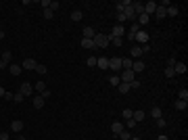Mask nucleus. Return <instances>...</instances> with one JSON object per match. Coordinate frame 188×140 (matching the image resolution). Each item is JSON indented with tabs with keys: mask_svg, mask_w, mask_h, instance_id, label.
I'll return each mask as SVG.
<instances>
[{
	"mask_svg": "<svg viewBox=\"0 0 188 140\" xmlns=\"http://www.w3.org/2000/svg\"><path fill=\"white\" fill-rule=\"evenodd\" d=\"M92 42H94V46H96V48H107V46H109V38H107L105 34H96L92 38Z\"/></svg>",
	"mask_w": 188,
	"mask_h": 140,
	"instance_id": "nucleus-1",
	"label": "nucleus"
},
{
	"mask_svg": "<svg viewBox=\"0 0 188 140\" xmlns=\"http://www.w3.org/2000/svg\"><path fill=\"white\" fill-rule=\"evenodd\" d=\"M109 69L119 75V71H121V59L119 57H111L109 59Z\"/></svg>",
	"mask_w": 188,
	"mask_h": 140,
	"instance_id": "nucleus-2",
	"label": "nucleus"
},
{
	"mask_svg": "<svg viewBox=\"0 0 188 140\" xmlns=\"http://www.w3.org/2000/svg\"><path fill=\"white\" fill-rule=\"evenodd\" d=\"M119 80H121L123 84H132L134 80H136V78H134V71H132V69L121 71V73H119Z\"/></svg>",
	"mask_w": 188,
	"mask_h": 140,
	"instance_id": "nucleus-3",
	"label": "nucleus"
},
{
	"mask_svg": "<svg viewBox=\"0 0 188 140\" xmlns=\"http://www.w3.org/2000/svg\"><path fill=\"white\" fill-rule=\"evenodd\" d=\"M11 59H13L11 50H4V52H2V59H0V69H6V67L11 65Z\"/></svg>",
	"mask_w": 188,
	"mask_h": 140,
	"instance_id": "nucleus-4",
	"label": "nucleus"
},
{
	"mask_svg": "<svg viewBox=\"0 0 188 140\" xmlns=\"http://www.w3.org/2000/svg\"><path fill=\"white\" fill-rule=\"evenodd\" d=\"M19 92L27 98V96H32V94H34V86H32L29 82H23V84H21V88H19Z\"/></svg>",
	"mask_w": 188,
	"mask_h": 140,
	"instance_id": "nucleus-5",
	"label": "nucleus"
},
{
	"mask_svg": "<svg viewBox=\"0 0 188 140\" xmlns=\"http://www.w3.org/2000/svg\"><path fill=\"white\" fill-rule=\"evenodd\" d=\"M134 42H140L142 46H144V44H149V34H146V32H138V34L134 36Z\"/></svg>",
	"mask_w": 188,
	"mask_h": 140,
	"instance_id": "nucleus-6",
	"label": "nucleus"
},
{
	"mask_svg": "<svg viewBox=\"0 0 188 140\" xmlns=\"http://www.w3.org/2000/svg\"><path fill=\"white\" fill-rule=\"evenodd\" d=\"M155 11H157V2L151 0V2H146V4H144V15H149V17H151V15H155Z\"/></svg>",
	"mask_w": 188,
	"mask_h": 140,
	"instance_id": "nucleus-7",
	"label": "nucleus"
},
{
	"mask_svg": "<svg viewBox=\"0 0 188 140\" xmlns=\"http://www.w3.org/2000/svg\"><path fill=\"white\" fill-rule=\"evenodd\" d=\"M132 71H134V73H140V71H144V61H140V59L132 61Z\"/></svg>",
	"mask_w": 188,
	"mask_h": 140,
	"instance_id": "nucleus-8",
	"label": "nucleus"
},
{
	"mask_svg": "<svg viewBox=\"0 0 188 140\" xmlns=\"http://www.w3.org/2000/svg\"><path fill=\"white\" fill-rule=\"evenodd\" d=\"M21 67H23V69H29V71H34L36 67H38V63H36L34 59H29V57H27V59L23 61V63H21Z\"/></svg>",
	"mask_w": 188,
	"mask_h": 140,
	"instance_id": "nucleus-9",
	"label": "nucleus"
},
{
	"mask_svg": "<svg viewBox=\"0 0 188 140\" xmlns=\"http://www.w3.org/2000/svg\"><path fill=\"white\" fill-rule=\"evenodd\" d=\"M123 34H126L123 25H115V27H113V32H111V36H113V38H123Z\"/></svg>",
	"mask_w": 188,
	"mask_h": 140,
	"instance_id": "nucleus-10",
	"label": "nucleus"
},
{
	"mask_svg": "<svg viewBox=\"0 0 188 140\" xmlns=\"http://www.w3.org/2000/svg\"><path fill=\"white\" fill-rule=\"evenodd\" d=\"M144 117H146V113H144L142 109H138V111H134V113H132V119H134L136 123H140V121L144 119Z\"/></svg>",
	"mask_w": 188,
	"mask_h": 140,
	"instance_id": "nucleus-11",
	"label": "nucleus"
},
{
	"mask_svg": "<svg viewBox=\"0 0 188 140\" xmlns=\"http://www.w3.org/2000/svg\"><path fill=\"white\" fill-rule=\"evenodd\" d=\"M21 130H23V121H19V119H15V121H13V123H11V132H15V134H19Z\"/></svg>",
	"mask_w": 188,
	"mask_h": 140,
	"instance_id": "nucleus-12",
	"label": "nucleus"
},
{
	"mask_svg": "<svg viewBox=\"0 0 188 140\" xmlns=\"http://www.w3.org/2000/svg\"><path fill=\"white\" fill-rule=\"evenodd\" d=\"M132 6H134V13H136V17L144 13V4H142V2H138V0H134V2H132Z\"/></svg>",
	"mask_w": 188,
	"mask_h": 140,
	"instance_id": "nucleus-13",
	"label": "nucleus"
},
{
	"mask_svg": "<svg viewBox=\"0 0 188 140\" xmlns=\"http://www.w3.org/2000/svg\"><path fill=\"white\" fill-rule=\"evenodd\" d=\"M155 17H159V19H163V17H167V6H161V4H157V11H155Z\"/></svg>",
	"mask_w": 188,
	"mask_h": 140,
	"instance_id": "nucleus-14",
	"label": "nucleus"
},
{
	"mask_svg": "<svg viewBox=\"0 0 188 140\" xmlns=\"http://www.w3.org/2000/svg\"><path fill=\"white\" fill-rule=\"evenodd\" d=\"M123 123H119V121H115V123H111V132H113V134H115V136H117L119 132H123Z\"/></svg>",
	"mask_w": 188,
	"mask_h": 140,
	"instance_id": "nucleus-15",
	"label": "nucleus"
},
{
	"mask_svg": "<svg viewBox=\"0 0 188 140\" xmlns=\"http://www.w3.org/2000/svg\"><path fill=\"white\" fill-rule=\"evenodd\" d=\"M96 65H98L100 69H109V59H107V57H100V59H96Z\"/></svg>",
	"mask_w": 188,
	"mask_h": 140,
	"instance_id": "nucleus-16",
	"label": "nucleus"
},
{
	"mask_svg": "<svg viewBox=\"0 0 188 140\" xmlns=\"http://www.w3.org/2000/svg\"><path fill=\"white\" fill-rule=\"evenodd\" d=\"M9 71H11L13 75H21L23 67H21V65H15V63H13V65H9Z\"/></svg>",
	"mask_w": 188,
	"mask_h": 140,
	"instance_id": "nucleus-17",
	"label": "nucleus"
},
{
	"mask_svg": "<svg viewBox=\"0 0 188 140\" xmlns=\"http://www.w3.org/2000/svg\"><path fill=\"white\" fill-rule=\"evenodd\" d=\"M151 117H153V119H159V117H163V111H161V107H153V109H151Z\"/></svg>",
	"mask_w": 188,
	"mask_h": 140,
	"instance_id": "nucleus-18",
	"label": "nucleus"
},
{
	"mask_svg": "<svg viewBox=\"0 0 188 140\" xmlns=\"http://www.w3.org/2000/svg\"><path fill=\"white\" fill-rule=\"evenodd\" d=\"M174 71H176V75H178V73H186V65H184V63H180V61H176Z\"/></svg>",
	"mask_w": 188,
	"mask_h": 140,
	"instance_id": "nucleus-19",
	"label": "nucleus"
},
{
	"mask_svg": "<svg viewBox=\"0 0 188 140\" xmlns=\"http://www.w3.org/2000/svg\"><path fill=\"white\" fill-rule=\"evenodd\" d=\"M149 19H151V17L142 13V15H138V17H136V23H138V25H146V23H149Z\"/></svg>",
	"mask_w": 188,
	"mask_h": 140,
	"instance_id": "nucleus-20",
	"label": "nucleus"
},
{
	"mask_svg": "<svg viewBox=\"0 0 188 140\" xmlns=\"http://www.w3.org/2000/svg\"><path fill=\"white\" fill-rule=\"evenodd\" d=\"M138 32H140V25H138V23H132V29H130L128 38H130V40H134V36L138 34Z\"/></svg>",
	"mask_w": 188,
	"mask_h": 140,
	"instance_id": "nucleus-21",
	"label": "nucleus"
},
{
	"mask_svg": "<svg viewBox=\"0 0 188 140\" xmlns=\"http://www.w3.org/2000/svg\"><path fill=\"white\" fill-rule=\"evenodd\" d=\"M130 4H132V0H121V2H117V4H115V6H117V13H123V9L130 6Z\"/></svg>",
	"mask_w": 188,
	"mask_h": 140,
	"instance_id": "nucleus-22",
	"label": "nucleus"
},
{
	"mask_svg": "<svg viewBox=\"0 0 188 140\" xmlns=\"http://www.w3.org/2000/svg\"><path fill=\"white\" fill-rule=\"evenodd\" d=\"M44 107V98L38 94V96H34V109H42Z\"/></svg>",
	"mask_w": 188,
	"mask_h": 140,
	"instance_id": "nucleus-23",
	"label": "nucleus"
},
{
	"mask_svg": "<svg viewBox=\"0 0 188 140\" xmlns=\"http://www.w3.org/2000/svg\"><path fill=\"white\" fill-rule=\"evenodd\" d=\"M82 48H86V50H92V48H96V46H94V42H92V40L84 38V40H82Z\"/></svg>",
	"mask_w": 188,
	"mask_h": 140,
	"instance_id": "nucleus-24",
	"label": "nucleus"
},
{
	"mask_svg": "<svg viewBox=\"0 0 188 140\" xmlns=\"http://www.w3.org/2000/svg\"><path fill=\"white\" fill-rule=\"evenodd\" d=\"M178 111H186L188 109V100H176V105H174Z\"/></svg>",
	"mask_w": 188,
	"mask_h": 140,
	"instance_id": "nucleus-25",
	"label": "nucleus"
},
{
	"mask_svg": "<svg viewBox=\"0 0 188 140\" xmlns=\"http://www.w3.org/2000/svg\"><path fill=\"white\" fill-rule=\"evenodd\" d=\"M132 69V59H121V71Z\"/></svg>",
	"mask_w": 188,
	"mask_h": 140,
	"instance_id": "nucleus-26",
	"label": "nucleus"
},
{
	"mask_svg": "<svg viewBox=\"0 0 188 140\" xmlns=\"http://www.w3.org/2000/svg\"><path fill=\"white\" fill-rule=\"evenodd\" d=\"M94 36H96V32H94L92 27H84V38H88V40H92Z\"/></svg>",
	"mask_w": 188,
	"mask_h": 140,
	"instance_id": "nucleus-27",
	"label": "nucleus"
},
{
	"mask_svg": "<svg viewBox=\"0 0 188 140\" xmlns=\"http://www.w3.org/2000/svg\"><path fill=\"white\" fill-rule=\"evenodd\" d=\"M117 90H119L121 94H128L130 90H132V88H130V84H123V82H121V84L117 86Z\"/></svg>",
	"mask_w": 188,
	"mask_h": 140,
	"instance_id": "nucleus-28",
	"label": "nucleus"
},
{
	"mask_svg": "<svg viewBox=\"0 0 188 140\" xmlns=\"http://www.w3.org/2000/svg\"><path fill=\"white\" fill-rule=\"evenodd\" d=\"M82 19H84L82 11H73L71 13V21H82Z\"/></svg>",
	"mask_w": 188,
	"mask_h": 140,
	"instance_id": "nucleus-29",
	"label": "nucleus"
},
{
	"mask_svg": "<svg viewBox=\"0 0 188 140\" xmlns=\"http://www.w3.org/2000/svg\"><path fill=\"white\" fill-rule=\"evenodd\" d=\"M117 136H119L121 140H130V138H132V132H130V130H123V132H119Z\"/></svg>",
	"mask_w": 188,
	"mask_h": 140,
	"instance_id": "nucleus-30",
	"label": "nucleus"
},
{
	"mask_svg": "<svg viewBox=\"0 0 188 140\" xmlns=\"http://www.w3.org/2000/svg\"><path fill=\"white\" fill-rule=\"evenodd\" d=\"M34 90H36V92H40V94H42L44 90H46V84H44V82H38V84L34 86Z\"/></svg>",
	"mask_w": 188,
	"mask_h": 140,
	"instance_id": "nucleus-31",
	"label": "nucleus"
},
{
	"mask_svg": "<svg viewBox=\"0 0 188 140\" xmlns=\"http://www.w3.org/2000/svg\"><path fill=\"white\" fill-rule=\"evenodd\" d=\"M109 84H111V86H119V84H121L119 75H111V78H109Z\"/></svg>",
	"mask_w": 188,
	"mask_h": 140,
	"instance_id": "nucleus-32",
	"label": "nucleus"
},
{
	"mask_svg": "<svg viewBox=\"0 0 188 140\" xmlns=\"http://www.w3.org/2000/svg\"><path fill=\"white\" fill-rule=\"evenodd\" d=\"M132 57H142V48L140 46H132Z\"/></svg>",
	"mask_w": 188,
	"mask_h": 140,
	"instance_id": "nucleus-33",
	"label": "nucleus"
},
{
	"mask_svg": "<svg viewBox=\"0 0 188 140\" xmlns=\"http://www.w3.org/2000/svg\"><path fill=\"white\" fill-rule=\"evenodd\" d=\"M178 100H188V90H180L178 92Z\"/></svg>",
	"mask_w": 188,
	"mask_h": 140,
	"instance_id": "nucleus-34",
	"label": "nucleus"
},
{
	"mask_svg": "<svg viewBox=\"0 0 188 140\" xmlns=\"http://www.w3.org/2000/svg\"><path fill=\"white\" fill-rule=\"evenodd\" d=\"M13 100H15V103H23L25 100V96L21 92H15V96H13Z\"/></svg>",
	"mask_w": 188,
	"mask_h": 140,
	"instance_id": "nucleus-35",
	"label": "nucleus"
},
{
	"mask_svg": "<svg viewBox=\"0 0 188 140\" xmlns=\"http://www.w3.org/2000/svg\"><path fill=\"white\" fill-rule=\"evenodd\" d=\"M167 15H169V17H176L178 15V6H167Z\"/></svg>",
	"mask_w": 188,
	"mask_h": 140,
	"instance_id": "nucleus-36",
	"label": "nucleus"
},
{
	"mask_svg": "<svg viewBox=\"0 0 188 140\" xmlns=\"http://www.w3.org/2000/svg\"><path fill=\"white\" fill-rule=\"evenodd\" d=\"M59 6H61V4H59V2H57V0H52V2H48V9H50V11H52V13L57 11Z\"/></svg>",
	"mask_w": 188,
	"mask_h": 140,
	"instance_id": "nucleus-37",
	"label": "nucleus"
},
{
	"mask_svg": "<svg viewBox=\"0 0 188 140\" xmlns=\"http://www.w3.org/2000/svg\"><path fill=\"white\" fill-rule=\"evenodd\" d=\"M34 71H36V73H40V75H44V73H46V65H38Z\"/></svg>",
	"mask_w": 188,
	"mask_h": 140,
	"instance_id": "nucleus-38",
	"label": "nucleus"
},
{
	"mask_svg": "<svg viewBox=\"0 0 188 140\" xmlns=\"http://www.w3.org/2000/svg\"><path fill=\"white\" fill-rule=\"evenodd\" d=\"M134 126H138V123H136V121H134V119H128V121H126V126H123V128H126V130H132V128H134Z\"/></svg>",
	"mask_w": 188,
	"mask_h": 140,
	"instance_id": "nucleus-39",
	"label": "nucleus"
},
{
	"mask_svg": "<svg viewBox=\"0 0 188 140\" xmlns=\"http://www.w3.org/2000/svg\"><path fill=\"white\" fill-rule=\"evenodd\" d=\"M132 113H134L132 109H123V119H126V121H128V119H132Z\"/></svg>",
	"mask_w": 188,
	"mask_h": 140,
	"instance_id": "nucleus-40",
	"label": "nucleus"
},
{
	"mask_svg": "<svg viewBox=\"0 0 188 140\" xmlns=\"http://www.w3.org/2000/svg\"><path fill=\"white\" fill-rule=\"evenodd\" d=\"M165 75H167V78H174V75H176L174 67H165Z\"/></svg>",
	"mask_w": 188,
	"mask_h": 140,
	"instance_id": "nucleus-41",
	"label": "nucleus"
},
{
	"mask_svg": "<svg viewBox=\"0 0 188 140\" xmlns=\"http://www.w3.org/2000/svg\"><path fill=\"white\" fill-rule=\"evenodd\" d=\"M86 63H88V67H96V57H88Z\"/></svg>",
	"mask_w": 188,
	"mask_h": 140,
	"instance_id": "nucleus-42",
	"label": "nucleus"
},
{
	"mask_svg": "<svg viewBox=\"0 0 188 140\" xmlns=\"http://www.w3.org/2000/svg\"><path fill=\"white\" fill-rule=\"evenodd\" d=\"M44 17H46V19H52V17H55V13L50 11V9H44Z\"/></svg>",
	"mask_w": 188,
	"mask_h": 140,
	"instance_id": "nucleus-43",
	"label": "nucleus"
},
{
	"mask_svg": "<svg viewBox=\"0 0 188 140\" xmlns=\"http://www.w3.org/2000/svg\"><path fill=\"white\" fill-rule=\"evenodd\" d=\"M157 126H159V128H165V126H167V121H165L163 117H159V119H157Z\"/></svg>",
	"mask_w": 188,
	"mask_h": 140,
	"instance_id": "nucleus-44",
	"label": "nucleus"
},
{
	"mask_svg": "<svg viewBox=\"0 0 188 140\" xmlns=\"http://www.w3.org/2000/svg\"><path fill=\"white\" fill-rule=\"evenodd\" d=\"M130 88H132V90H134V88H140V82H138V80H134V82L130 84Z\"/></svg>",
	"mask_w": 188,
	"mask_h": 140,
	"instance_id": "nucleus-45",
	"label": "nucleus"
},
{
	"mask_svg": "<svg viewBox=\"0 0 188 140\" xmlns=\"http://www.w3.org/2000/svg\"><path fill=\"white\" fill-rule=\"evenodd\" d=\"M13 96H15L13 92H4V96H2V98H6V100H13Z\"/></svg>",
	"mask_w": 188,
	"mask_h": 140,
	"instance_id": "nucleus-46",
	"label": "nucleus"
},
{
	"mask_svg": "<svg viewBox=\"0 0 188 140\" xmlns=\"http://www.w3.org/2000/svg\"><path fill=\"white\" fill-rule=\"evenodd\" d=\"M174 65H176V59H174V57L167 59V67H174Z\"/></svg>",
	"mask_w": 188,
	"mask_h": 140,
	"instance_id": "nucleus-47",
	"label": "nucleus"
},
{
	"mask_svg": "<svg viewBox=\"0 0 188 140\" xmlns=\"http://www.w3.org/2000/svg\"><path fill=\"white\" fill-rule=\"evenodd\" d=\"M0 140H9V132H0Z\"/></svg>",
	"mask_w": 188,
	"mask_h": 140,
	"instance_id": "nucleus-48",
	"label": "nucleus"
},
{
	"mask_svg": "<svg viewBox=\"0 0 188 140\" xmlns=\"http://www.w3.org/2000/svg\"><path fill=\"white\" fill-rule=\"evenodd\" d=\"M40 96H42V98H44V100H46V98H48V96H50V90H44V92H42V94H40Z\"/></svg>",
	"mask_w": 188,
	"mask_h": 140,
	"instance_id": "nucleus-49",
	"label": "nucleus"
},
{
	"mask_svg": "<svg viewBox=\"0 0 188 140\" xmlns=\"http://www.w3.org/2000/svg\"><path fill=\"white\" fill-rule=\"evenodd\" d=\"M117 21H126V15H123V13H117Z\"/></svg>",
	"mask_w": 188,
	"mask_h": 140,
	"instance_id": "nucleus-50",
	"label": "nucleus"
},
{
	"mask_svg": "<svg viewBox=\"0 0 188 140\" xmlns=\"http://www.w3.org/2000/svg\"><path fill=\"white\" fill-rule=\"evenodd\" d=\"M142 48V55H144V52H149V50H151V46H149V44H144V46H140Z\"/></svg>",
	"mask_w": 188,
	"mask_h": 140,
	"instance_id": "nucleus-51",
	"label": "nucleus"
},
{
	"mask_svg": "<svg viewBox=\"0 0 188 140\" xmlns=\"http://www.w3.org/2000/svg\"><path fill=\"white\" fill-rule=\"evenodd\" d=\"M157 140H167V136H165V134H161V136H159Z\"/></svg>",
	"mask_w": 188,
	"mask_h": 140,
	"instance_id": "nucleus-52",
	"label": "nucleus"
},
{
	"mask_svg": "<svg viewBox=\"0 0 188 140\" xmlns=\"http://www.w3.org/2000/svg\"><path fill=\"white\" fill-rule=\"evenodd\" d=\"M4 92H6V90H4V88H0V96H4Z\"/></svg>",
	"mask_w": 188,
	"mask_h": 140,
	"instance_id": "nucleus-53",
	"label": "nucleus"
},
{
	"mask_svg": "<svg viewBox=\"0 0 188 140\" xmlns=\"http://www.w3.org/2000/svg\"><path fill=\"white\" fill-rule=\"evenodd\" d=\"M17 140H27V138H25V136H21V134H19V138H17Z\"/></svg>",
	"mask_w": 188,
	"mask_h": 140,
	"instance_id": "nucleus-54",
	"label": "nucleus"
},
{
	"mask_svg": "<svg viewBox=\"0 0 188 140\" xmlns=\"http://www.w3.org/2000/svg\"><path fill=\"white\" fill-rule=\"evenodd\" d=\"M130 140H140V138H138V136H132V138H130Z\"/></svg>",
	"mask_w": 188,
	"mask_h": 140,
	"instance_id": "nucleus-55",
	"label": "nucleus"
},
{
	"mask_svg": "<svg viewBox=\"0 0 188 140\" xmlns=\"http://www.w3.org/2000/svg\"><path fill=\"white\" fill-rule=\"evenodd\" d=\"M2 38H4V32H2V34H0V40H2Z\"/></svg>",
	"mask_w": 188,
	"mask_h": 140,
	"instance_id": "nucleus-56",
	"label": "nucleus"
},
{
	"mask_svg": "<svg viewBox=\"0 0 188 140\" xmlns=\"http://www.w3.org/2000/svg\"><path fill=\"white\" fill-rule=\"evenodd\" d=\"M0 34H2V27H0Z\"/></svg>",
	"mask_w": 188,
	"mask_h": 140,
	"instance_id": "nucleus-57",
	"label": "nucleus"
},
{
	"mask_svg": "<svg viewBox=\"0 0 188 140\" xmlns=\"http://www.w3.org/2000/svg\"><path fill=\"white\" fill-rule=\"evenodd\" d=\"M0 11H2V9H0Z\"/></svg>",
	"mask_w": 188,
	"mask_h": 140,
	"instance_id": "nucleus-58",
	"label": "nucleus"
}]
</instances>
